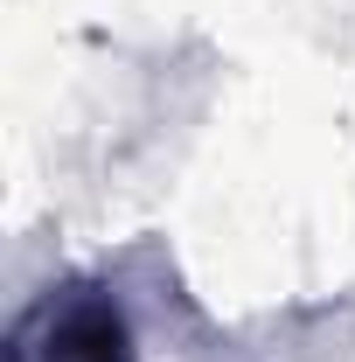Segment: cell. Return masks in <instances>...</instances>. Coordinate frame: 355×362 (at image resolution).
Returning <instances> with one entry per match:
<instances>
[{
    "label": "cell",
    "instance_id": "1",
    "mask_svg": "<svg viewBox=\"0 0 355 362\" xmlns=\"http://www.w3.org/2000/svg\"><path fill=\"white\" fill-rule=\"evenodd\" d=\"M14 362H133L126 356V320L105 293H56L28 314Z\"/></svg>",
    "mask_w": 355,
    "mask_h": 362
}]
</instances>
